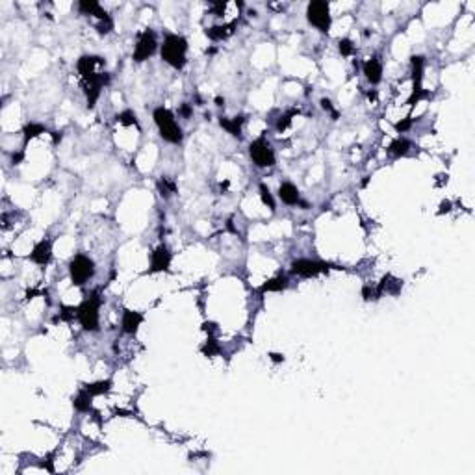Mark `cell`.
Masks as SVG:
<instances>
[{
    "instance_id": "cell-1",
    "label": "cell",
    "mask_w": 475,
    "mask_h": 475,
    "mask_svg": "<svg viewBox=\"0 0 475 475\" xmlns=\"http://www.w3.org/2000/svg\"><path fill=\"white\" fill-rule=\"evenodd\" d=\"M186 52H188V41L182 36L169 34L162 45V59L175 69H182L186 65Z\"/></svg>"
},
{
    "instance_id": "cell-2",
    "label": "cell",
    "mask_w": 475,
    "mask_h": 475,
    "mask_svg": "<svg viewBox=\"0 0 475 475\" xmlns=\"http://www.w3.org/2000/svg\"><path fill=\"white\" fill-rule=\"evenodd\" d=\"M154 123L160 130V136L169 143H180L182 141V128L177 123V119L167 108H156L154 110Z\"/></svg>"
},
{
    "instance_id": "cell-3",
    "label": "cell",
    "mask_w": 475,
    "mask_h": 475,
    "mask_svg": "<svg viewBox=\"0 0 475 475\" xmlns=\"http://www.w3.org/2000/svg\"><path fill=\"white\" fill-rule=\"evenodd\" d=\"M101 297L99 293H93V295L86 299L82 303L80 308H76V318L80 321V325L84 327V331H89V333H95L99 331V308H101Z\"/></svg>"
},
{
    "instance_id": "cell-4",
    "label": "cell",
    "mask_w": 475,
    "mask_h": 475,
    "mask_svg": "<svg viewBox=\"0 0 475 475\" xmlns=\"http://www.w3.org/2000/svg\"><path fill=\"white\" fill-rule=\"evenodd\" d=\"M95 273V264L86 255H76L71 260L69 266V275L74 286H84Z\"/></svg>"
},
{
    "instance_id": "cell-5",
    "label": "cell",
    "mask_w": 475,
    "mask_h": 475,
    "mask_svg": "<svg viewBox=\"0 0 475 475\" xmlns=\"http://www.w3.org/2000/svg\"><path fill=\"white\" fill-rule=\"evenodd\" d=\"M306 17H308V23L314 24L321 32H329V28H331V8L325 0L310 2L306 8Z\"/></svg>"
},
{
    "instance_id": "cell-6",
    "label": "cell",
    "mask_w": 475,
    "mask_h": 475,
    "mask_svg": "<svg viewBox=\"0 0 475 475\" xmlns=\"http://www.w3.org/2000/svg\"><path fill=\"white\" fill-rule=\"evenodd\" d=\"M249 152H251V158H253V162H255V166H258V167H271V166H275L273 148H271L269 141H266L264 137H260V139H256V141L251 143Z\"/></svg>"
},
{
    "instance_id": "cell-7",
    "label": "cell",
    "mask_w": 475,
    "mask_h": 475,
    "mask_svg": "<svg viewBox=\"0 0 475 475\" xmlns=\"http://www.w3.org/2000/svg\"><path fill=\"white\" fill-rule=\"evenodd\" d=\"M331 264L320 260H308V258H299V260L291 262V273L299 275V277H315L320 273H329Z\"/></svg>"
},
{
    "instance_id": "cell-8",
    "label": "cell",
    "mask_w": 475,
    "mask_h": 475,
    "mask_svg": "<svg viewBox=\"0 0 475 475\" xmlns=\"http://www.w3.org/2000/svg\"><path fill=\"white\" fill-rule=\"evenodd\" d=\"M156 47H158V43H156L154 32L150 28H147L145 32L139 34L137 45L136 48H134V59H136V61H145V59H148L154 54Z\"/></svg>"
},
{
    "instance_id": "cell-9",
    "label": "cell",
    "mask_w": 475,
    "mask_h": 475,
    "mask_svg": "<svg viewBox=\"0 0 475 475\" xmlns=\"http://www.w3.org/2000/svg\"><path fill=\"white\" fill-rule=\"evenodd\" d=\"M169 264H171V253L166 245L162 244L158 245L150 256V273H158V271H167L169 269Z\"/></svg>"
},
{
    "instance_id": "cell-10",
    "label": "cell",
    "mask_w": 475,
    "mask_h": 475,
    "mask_svg": "<svg viewBox=\"0 0 475 475\" xmlns=\"http://www.w3.org/2000/svg\"><path fill=\"white\" fill-rule=\"evenodd\" d=\"M50 258H52V244L48 240H41L30 253V260L39 264V266H47Z\"/></svg>"
},
{
    "instance_id": "cell-11",
    "label": "cell",
    "mask_w": 475,
    "mask_h": 475,
    "mask_svg": "<svg viewBox=\"0 0 475 475\" xmlns=\"http://www.w3.org/2000/svg\"><path fill=\"white\" fill-rule=\"evenodd\" d=\"M141 323H143V314L134 312V310H125V312H123V320H121V331L126 334H136Z\"/></svg>"
},
{
    "instance_id": "cell-12",
    "label": "cell",
    "mask_w": 475,
    "mask_h": 475,
    "mask_svg": "<svg viewBox=\"0 0 475 475\" xmlns=\"http://www.w3.org/2000/svg\"><path fill=\"white\" fill-rule=\"evenodd\" d=\"M102 63H104V59L99 56H82L78 59V72L82 74V78H88L95 72L93 71L95 65H102Z\"/></svg>"
},
{
    "instance_id": "cell-13",
    "label": "cell",
    "mask_w": 475,
    "mask_h": 475,
    "mask_svg": "<svg viewBox=\"0 0 475 475\" xmlns=\"http://www.w3.org/2000/svg\"><path fill=\"white\" fill-rule=\"evenodd\" d=\"M279 197H280V201L284 202V204H290V206H293V204H297V202L301 201L299 190H297V188L291 184V182H284V184H280Z\"/></svg>"
},
{
    "instance_id": "cell-14",
    "label": "cell",
    "mask_w": 475,
    "mask_h": 475,
    "mask_svg": "<svg viewBox=\"0 0 475 475\" xmlns=\"http://www.w3.org/2000/svg\"><path fill=\"white\" fill-rule=\"evenodd\" d=\"M364 74L368 78L369 84H379L382 78V65L377 58H371L364 63Z\"/></svg>"
},
{
    "instance_id": "cell-15",
    "label": "cell",
    "mask_w": 475,
    "mask_h": 475,
    "mask_svg": "<svg viewBox=\"0 0 475 475\" xmlns=\"http://www.w3.org/2000/svg\"><path fill=\"white\" fill-rule=\"evenodd\" d=\"M401 286H403V282H401V280L393 279V277H390V275H388V277H384V279L380 280V284L377 286V293H379V297L382 295L384 291H386V293H393V295H395V293L401 290Z\"/></svg>"
},
{
    "instance_id": "cell-16",
    "label": "cell",
    "mask_w": 475,
    "mask_h": 475,
    "mask_svg": "<svg viewBox=\"0 0 475 475\" xmlns=\"http://www.w3.org/2000/svg\"><path fill=\"white\" fill-rule=\"evenodd\" d=\"M221 126L225 128L228 134H232L234 137H242V125H244V117H234V119H223L221 117Z\"/></svg>"
},
{
    "instance_id": "cell-17",
    "label": "cell",
    "mask_w": 475,
    "mask_h": 475,
    "mask_svg": "<svg viewBox=\"0 0 475 475\" xmlns=\"http://www.w3.org/2000/svg\"><path fill=\"white\" fill-rule=\"evenodd\" d=\"M91 399H93V395H91L88 390H80V393L72 399V405H74V409L80 410V412H88V410H91Z\"/></svg>"
},
{
    "instance_id": "cell-18",
    "label": "cell",
    "mask_w": 475,
    "mask_h": 475,
    "mask_svg": "<svg viewBox=\"0 0 475 475\" xmlns=\"http://www.w3.org/2000/svg\"><path fill=\"white\" fill-rule=\"evenodd\" d=\"M410 148V141L409 139H405V137H398V139H393L392 143H390V147H388V150H390V154L393 156H405L407 152H409Z\"/></svg>"
},
{
    "instance_id": "cell-19",
    "label": "cell",
    "mask_w": 475,
    "mask_h": 475,
    "mask_svg": "<svg viewBox=\"0 0 475 475\" xmlns=\"http://www.w3.org/2000/svg\"><path fill=\"white\" fill-rule=\"evenodd\" d=\"M284 288H288V279L286 277H275V279L267 280L266 284L260 288V291L262 293H266V291H282Z\"/></svg>"
},
{
    "instance_id": "cell-20",
    "label": "cell",
    "mask_w": 475,
    "mask_h": 475,
    "mask_svg": "<svg viewBox=\"0 0 475 475\" xmlns=\"http://www.w3.org/2000/svg\"><path fill=\"white\" fill-rule=\"evenodd\" d=\"M232 28H234V24H228V26H214V28L206 30V36L210 37V39H214V41H219V39H223V37H226L230 34Z\"/></svg>"
},
{
    "instance_id": "cell-21",
    "label": "cell",
    "mask_w": 475,
    "mask_h": 475,
    "mask_svg": "<svg viewBox=\"0 0 475 475\" xmlns=\"http://www.w3.org/2000/svg\"><path fill=\"white\" fill-rule=\"evenodd\" d=\"M112 388V380H99V382H93V384H88L84 390H88L93 398L95 395H102V393H106L108 390Z\"/></svg>"
},
{
    "instance_id": "cell-22",
    "label": "cell",
    "mask_w": 475,
    "mask_h": 475,
    "mask_svg": "<svg viewBox=\"0 0 475 475\" xmlns=\"http://www.w3.org/2000/svg\"><path fill=\"white\" fill-rule=\"evenodd\" d=\"M45 132V128H43L41 125H37V123H28V125L24 126V130H23V134H24V143H28L32 137H36V136H39V134H43Z\"/></svg>"
},
{
    "instance_id": "cell-23",
    "label": "cell",
    "mask_w": 475,
    "mask_h": 475,
    "mask_svg": "<svg viewBox=\"0 0 475 475\" xmlns=\"http://www.w3.org/2000/svg\"><path fill=\"white\" fill-rule=\"evenodd\" d=\"M260 197H262V202L269 206V210H275V199L273 195H271V191L266 188V184H260Z\"/></svg>"
},
{
    "instance_id": "cell-24",
    "label": "cell",
    "mask_w": 475,
    "mask_h": 475,
    "mask_svg": "<svg viewBox=\"0 0 475 475\" xmlns=\"http://www.w3.org/2000/svg\"><path fill=\"white\" fill-rule=\"evenodd\" d=\"M202 353H204L206 356H214L219 353V345H217V342H215L212 336L206 340V344H204V347H202Z\"/></svg>"
},
{
    "instance_id": "cell-25",
    "label": "cell",
    "mask_w": 475,
    "mask_h": 475,
    "mask_svg": "<svg viewBox=\"0 0 475 475\" xmlns=\"http://www.w3.org/2000/svg\"><path fill=\"white\" fill-rule=\"evenodd\" d=\"M115 119H117L119 123H123V125H137L136 113H132L130 110H126V112L119 113V115H117Z\"/></svg>"
},
{
    "instance_id": "cell-26",
    "label": "cell",
    "mask_w": 475,
    "mask_h": 475,
    "mask_svg": "<svg viewBox=\"0 0 475 475\" xmlns=\"http://www.w3.org/2000/svg\"><path fill=\"white\" fill-rule=\"evenodd\" d=\"M338 45H340L338 48H340V52H342V56H351L353 50H355V45H353L351 39H342Z\"/></svg>"
},
{
    "instance_id": "cell-27",
    "label": "cell",
    "mask_w": 475,
    "mask_h": 475,
    "mask_svg": "<svg viewBox=\"0 0 475 475\" xmlns=\"http://www.w3.org/2000/svg\"><path fill=\"white\" fill-rule=\"evenodd\" d=\"M293 115H295V112H290V113H286V115H282V117L279 119V123H277V130H279V132L286 130V128L290 126L291 117H293Z\"/></svg>"
},
{
    "instance_id": "cell-28",
    "label": "cell",
    "mask_w": 475,
    "mask_h": 475,
    "mask_svg": "<svg viewBox=\"0 0 475 475\" xmlns=\"http://www.w3.org/2000/svg\"><path fill=\"white\" fill-rule=\"evenodd\" d=\"M160 190H162V195L169 197L171 193H175V184H173V182H169L167 178H164V180L160 182Z\"/></svg>"
},
{
    "instance_id": "cell-29",
    "label": "cell",
    "mask_w": 475,
    "mask_h": 475,
    "mask_svg": "<svg viewBox=\"0 0 475 475\" xmlns=\"http://www.w3.org/2000/svg\"><path fill=\"white\" fill-rule=\"evenodd\" d=\"M112 28H113V23H112V19H110V17L99 23V32H101V34H108V32H110Z\"/></svg>"
},
{
    "instance_id": "cell-30",
    "label": "cell",
    "mask_w": 475,
    "mask_h": 475,
    "mask_svg": "<svg viewBox=\"0 0 475 475\" xmlns=\"http://www.w3.org/2000/svg\"><path fill=\"white\" fill-rule=\"evenodd\" d=\"M321 108H323V110H327V112L333 113L334 119H338V113L333 110V104H331V101H329V99H321Z\"/></svg>"
},
{
    "instance_id": "cell-31",
    "label": "cell",
    "mask_w": 475,
    "mask_h": 475,
    "mask_svg": "<svg viewBox=\"0 0 475 475\" xmlns=\"http://www.w3.org/2000/svg\"><path fill=\"white\" fill-rule=\"evenodd\" d=\"M410 125H412V121H410V117H409V119H405V121H401V123H398V125H395V130H398V132L409 130Z\"/></svg>"
},
{
    "instance_id": "cell-32",
    "label": "cell",
    "mask_w": 475,
    "mask_h": 475,
    "mask_svg": "<svg viewBox=\"0 0 475 475\" xmlns=\"http://www.w3.org/2000/svg\"><path fill=\"white\" fill-rule=\"evenodd\" d=\"M180 115H182V117H190V115H191V106H190V104H182V108H180Z\"/></svg>"
},
{
    "instance_id": "cell-33",
    "label": "cell",
    "mask_w": 475,
    "mask_h": 475,
    "mask_svg": "<svg viewBox=\"0 0 475 475\" xmlns=\"http://www.w3.org/2000/svg\"><path fill=\"white\" fill-rule=\"evenodd\" d=\"M269 356H271V360H273V362H284V356L279 355V353H271Z\"/></svg>"
},
{
    "instance_id": "cell-34",
    "label": "cell",
    "mask_w": 475,
    "mask_h": 475,
    "mask_svg": "<svg viewBox=\"0 0 475 475\" xmlns=\"http://www.w3.org/2000/svg\"><path fill=\"white\" fill-rule=\"evenodd\" d=\"M449 210H451V204H449V202H442V208H440V212L444 214V212H449Z\"/></svg>"
},
{
    "instance_id": "cell-35",
    "label": "cell",
    "mask_w": 475,
    "mask_h": 475,
    "mask_svg": "<svg viewBox=\"0 0 475 475\" xmlns=\"http://www.w3.org/2000/svg\"><path fill=\"white\" fill-rule=\"evenodd\" d=\"M12 160H13V164H19V162L23 160V152H19V154H13V156H12Z\"/></svg>"
},
{
    "instance_id": "cell-36",
    "label": "cell",
    "mask_w": 475,
    "mask_h": 475,
    "mask_svg": "<svg viewBox=\"0 0 475 475\" xmlns=\"http://www.w3.org/2000/svg\"><path fill=\"white\" fill-rule=\"evenodd\" d=\"M225 104V99H221V97H215V106H223Z\"/></svg>"
}]
</instances>
